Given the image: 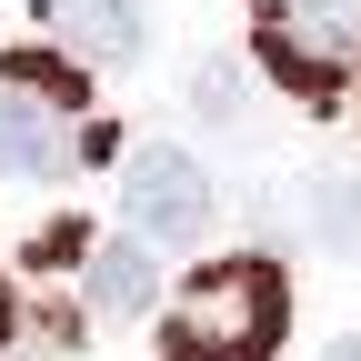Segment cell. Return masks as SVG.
<instances>
[{
    "mask_svg": "<svg viewBox=\"0 0 361 361\" xmlns=\"http://www.w3.org/2000/svg\"><path fill=\"white\" fill-rule=\"evenodd\" d=\"M291 331V281L281 261L231 251V261H201L180 281L171 322H161V361H271Z\"/></svg>",
    "mask_w": 361,
    "mask_h": 361,
    "instance_id": "1",
    "label": "cell"
},
{
    "mask_svg": "<svg viewBox=\"0 0 361 361\" xmlns=\"http://www.w3.org/2000/svg\"><path fill=\"white\" fill-rule=\"evenodd\" d=\"M261 61L281 90L331 101L341 71L361 61V0H261Z\"/></svg>",
    "mask_w": 361,
    "mask_h": 361,
    "instance_id": "2",
    "label": "cell"
},
{
    "mask_svg": "<svg viewBox=\"0 0 361 361\" xmlns=\"http://www.w3.org/2000/svg\"><path fill=\"white\" fill-rule=\"evenodd\" d=\"M121 211H130V231L141 241H201L211 231V171L191 161V151H171V141H141L130 151V171H121Z\"/></svg>",
    "mask_w": 361,
    "mask_h": 361,
    "instance_id": "3",
    "label": "cell"
},
{
    "mask_svg": "<svg viewBox=\"0 0 361 361\" xmlns=\"http://www.w3.org/2000/svg\"><path fill=\"white\" fill-rule=\"evenodd\" d=\"M40 20H51V40L71 61H90V71H121V61L151 51V11L141 0H40Z\"/></svg>",
    "mask_w": 361,
    "mask_h": 361,
    "instance_id": "4",
    "label": "cell"
},
{
    "mask_svg": "<svg viewBox=\"0 0 361 361\" xmlns=\"http://www.w3.org/2000/svg\"><path fill=\"white\" fill-rule=\"evenodd\" d=\"M71 161H80L71 111H61V101H30V90H0V171H20V180H61Z\"/></svg>",
    "mask_w": 361,
    "mask_h": 361,
    "instance_id": "5",
    "label": "cell"
},
{
    "mask_svg": "<svg viewBox=\"0 0 361 361\" xmlns=\"http://www.w3.org/2000/svg\"><path fill=\"white\" fill-rule=\"evenodd\" d=\"M90 301L101 311H151V241L141 231H121L90 251Z\"/></svg>",
    "mask_w": 361,
    "mask_h": 361,
    "instance_id": "6",
    "label": "cell"
},
{
    "mask_svg": "<svg viewBox=\"0 0 361 361\" xmlns=\"http://www.w3.org/2000/svg\"><path fill=\"white\" fill-rule=\"evenodd\" d=\"M0 90H30V101H61V111L90 101V80H80L71 51H0Z\"/></svg>",
    "mask_w": 361,
    "mask_h": 361,
    "instance_id": "7",
    "label": "cell"
},
{
    "mask_svg": "<svg viewBox=\"0 0 361 361\" xmlns=\"http://www.w3.org/2000/svg\"><path fill=\"white\" fill-rule=\"evenodd\" d=\"M311 231H322L331 251H361V191H351L341 171H322V180H311Z\"/></svg>",
    "mask_w": 361,
    "mask_h": 361,
    "instance_id": "8",
    "label": "cell"
},
{
    "mask_svg": "<svg viewBox=\"0 0 361 361\" xmlns=\"http://www.w3.org/2000/svg\"><path fill=\"white\" fill-rule=\"evenodd\" d=\"M191 101H201L211 121H241V71H221V61H201V80H191Z\"/></svg>",
    "mask_w": 361,
    "mask_h": 361,
    "instance_id": "9",
    "label": "cell"
},
{
    "mask_svg": "<svg viewBox=\"0 0 361 361\" xmlns=\"http://www.w3.org/2000/svg\"><path fill=\"white\" fill-rule=\"evenodd\" d=\"M331 361H361V331H351V341H331Z\"/></svg>",
    "mask_w": 361,
    "mask_h": 361,
    "instance_id": "10",
    "label": "cell"
},
{
    "mask_svg": "<svg viewBox=\"0 0 361 361\" xmlns=\"http://www.w3.org/2000/svg\"><path fill=\"white\" fill-rule=\"evenodd\" d=\"M0 351H11V291H0Z\"/></svg>",
    "mask_w": 361,
    "mask_h": 361,
    "instance_id": "11",
    "label": "cell"
}]
</instances>
